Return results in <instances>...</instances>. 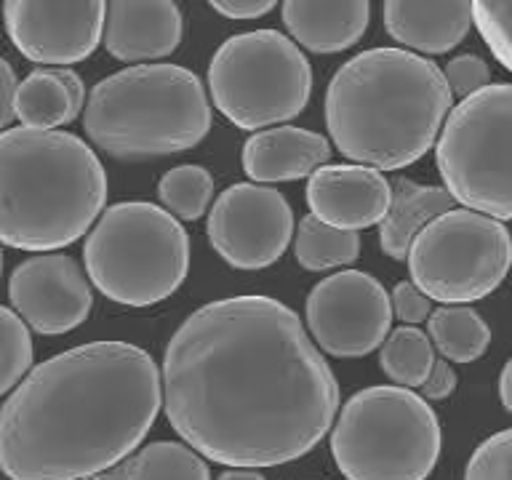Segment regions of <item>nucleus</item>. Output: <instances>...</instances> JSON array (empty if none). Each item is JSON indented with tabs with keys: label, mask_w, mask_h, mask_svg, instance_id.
<instances>
[{
	"label": "nucleus",
	"mask_w": 512,
	"mask_h": 480,
	"mask_svg": "<svg viewBox=\"0 0 512 480\" xmlns=\"http://www.w3.org/2000/svg\"><path fill=\"white\" fill-rule=\"evenodd\" d=\"M456 382H459V379H456L454 366H451L448 360H435V366H432L427 382H424L419 390H422L424 400H446L448 395H454Z\"/></svg>",
	"instance_id": "473e14b6"
},
{
	"label": "nucleus",
	"mask_w": 512,
	"mask_h": 480,
	"mask_svg": "<svg viewBox=\"0 0 512 480\" xmlns=\"http://www.w3.org/2000/svg\"><path fill=\"white\" fill-rule=\"evenodd\" d=\"M14 115L24 128L59 131V126H70L80 112L75 110L70 91L59 78V70L43 67V70H32L19 83Z\"/></svg>",
	"instance_id": "412c9836"
},
{
	"label": "nucleus",
	"mask_w": 512,
	"mask_h": 480,
	"mask_svg": "<svg viewBox=\"0 0 512 480\" xmlns=\"http://www.w3.org/2000/svg\"><path fill=\"white\" fill-rule=\"evenodd\" d=\"M304 320L318 350L334 358H363L390 336V294L363 270L334 272L312 286Z\"/></svg>",
	"instance_id": "9b49d317"
},
{
	"label": "nucleus",
	"mask_w": 512,
	"mask_h": 480,
	"mask_svg": "<svg viewBox=\"0 0 512 480\" xmlns=\"http://www.w3.org/2000/svg\"><path fill=\"white\" fill-rule=\"evenodd\" d=\"M432 347L448 363H472L491 344V328L472 307H438L427 320Z\"/></svg>",
	"instance_id": "4be33fe9"
},
{
	"label": "nucleus",
	"mask_w": 512,
	"mask_h": 480,
	"mask_svg": "<svg viewBox=\"0 0 512 480\" xmlns=\"http://www.w3.org/2000/svg\"><path fill=\"white\" fill-rule=\"evenodd\" d=\"M406 262L411 283L430 302L467 307L502 286L512 267V235L491 216L451 208L416 235Z\"/></svg>",
	"instance_id": "9d476101"
},
{
	"label": "nucleus",
	"mask_w": 512,
	"mask_h": 480,
	"mask_svg": "<svg viewBox=\"0 0 512 480\" xmlns=\"http://www.w3.org/2000/svg\"><path fill=\"white\" fill-rule=\"evenodd\" d=\"M275 3L270 0H211V11L224 19H235V22H246V19H259V16L270 14Z\"/></svg>",
	"instance_id": "2f4dec72"
},
{
	"label": "nucleus",
	"mask_w": 512,
	"mask_h": 480,
	"mask_svg": "<svg viewBox=\"0 0 512 480\" xmlns=\"http://www.w3.org/2000/svg\"><path fill=\"white\" fill-rule=\"evenodd\" d=\"M216 480H267L259 470H227Z\"/></svg>",
	"instance_id": "e433bc0d"
},
{
	"label": "nucleus",
	"mask_w": 512,
	"mask_h": 480,
	"mask_svg": "<svg viewBox=\"0 0 512 480\" xmlns=\"http://www.w3.org/2000/svg\"><path fill=\"white\" fill-rule=\"evenodd\" d=\"M440 443L430 403L395 384L355 392L331 427V456L347 480H427Z\"/></svg>",
	"instance_id": "0eeeda50"
},
{
	"label": "nucleus",
	"mask_w": 512,
	"mask_h": 480,
	"mask_svg": "<svg viewBox=\"0 0 512 480\" xmlns=\"http://www.w3.org/2000/svg\"><path fill=\"white\" fill-rule=\"evenodd\" d=\"M158 198L174 219L198 222L214 200V176L195 163L176 166L160 176Z\"/></svg>",
	"instance_id": "a878e982"
},
{
	"label": "nucleus",
	"mask_w": 512,
	"mask_h": 480,
	"mask_svg": "<svg viewBox=\"0 0 512 480\" xmlns=\"http://www.w3.org/2000/svg\"><path fill=\"white\" fill-rule=\"evenodd\" d=\"M128 480H211L206 459L187 443L155 440L123 459Z\"/></svg>",
	"instance_id": "393cba45"
},
{
	"label": "nucleus",
	"mask_w": 512,
	"mask_h": 480,
	"mask_svg": "<svg viewBox=\"0 0 512 480\" xmlns=\"http://www.w3.org/2000/svg\"><path fill=\"white\" fill-rule=\"evenodd\" d=\"M208 243L235 270H264L286 254L294 238V211L283 192L240 182L219 192L208 208Z\"/></svg>",
	"instance_id": "f8f14e48"
},
{
	"label": "nucleus",
	"mask_w": 512,
	"mask_h": 480,
	"mask_svg": "<svg viewBox=\"0 0 512 480\" xmlns=\"http://www.w3.org/2000/svg\"><path fill=\"white\" fill-rule=\"evenodd\" d=\"M107 171L70 131L6 128L0 134V243L54 254L96 224Z\"/></svg>",
	"instance_id": "20e7f679"
},
{
	"label": "nucleus",
	"mask_w": 512,
	"mask_h": 480,
	"mask_svg": "<svg viewBox=\"0 0 512 480\" xmlns=\"http://www.w3.org/2000/svg\"><path fill=\"white\" fill-rule=\"evenodd\" d=\"M182 32L184 19L174 0H112L102 46L120 62H155L174 54Z\"/></svg>",
	"instance_id": "dca6fc26"
},
{
	"label": "nucleus",
	"mask_w": 512,
	"mask_h": 480,
	"mask_svg": "<svg viewBox=\"0 0 512 480\" xmlns=\"http://www.w3.org/2000/svg\"><path fill=\"white\" fill-rule=\"evenodd\" d=\"M384 30L411 54H448L467 38L472 3H414L387 0L382 6Z\"/></svg>",
	"instance_id": "6ab92c4d"
},
{
	"label": "nucleus",
	"mask_w": 512,
	"mask_h": 480,
	"mask_svg": "<svg viewBox=\"0 0 512 480\" xmlns=\"http://www.w3.org/2000/svg\"><path fill=\"white\" fill-rule=\"evenodd\" d=\"M86 275L110 302L150 307L171 294L190 270V235L166 208L144 200L115 203L83 243Z\"/></svg>",
	"instance_id": "423d86ee"
},
{
	"label": "nucleus",
	"mask_w": 512,
	"mask_h": 480,
	"mask_svg": "<svg viewBox=\"0 0 512 480\" xmlns=\"http://www.w3.org/2000/svg\"><path fill=\"white\" fill-rule=\"evenodd\" d=\"M0 275H3V251H0Z\"/></svg>",
	"instance_id": "58836bf2"
},
{
	"label": "nucleus",
	"mask_w": 512,
	"mask_h": 480,
	"mask_svg": "<svg viewBox=\"0 0 512 480\" xmlns=\"http://www.w3.org/2000/svg\"><path fill=\"white\" fill-rule=\"evenodd\" d=\"M435 163L454 203L512 219V83H491L448 112Z\"/></svg>",
	"instance_id": "1a4fd4ad"
},
{
	"label": "nucleus",
	"mask_w": 512,
	"mask_h": 480,
	"mask_svg": "<svg viewBox=\"0 0 512 480\" xmlns=\"http://www.w3.org/2000/svg\"><path fill=\"white\" fill-rule=\"evenodd\" d=\"M8 299L27 328L43 336L67 334L94 310V294L80 264L67 254H38L16 264Z\"/></svg>",
	"instance_id": "4468645a"
},
{
	"label": "nucleus",
	"mask_w": 512,
	"mask_h": 480,
	"mask_svg": "<svg viewBox=\"0 0 512 480\" xmlns=\"http://www.w3.org/2000/svg\"><path fill=\"white\" fill-rule=\"evenodd\" d=\"M390 302L392 315H398V320H403V326H416V323H422L432 315L430 299L411 280H403V283L392 288Z\"/></svg>",
	"instance_id": "7c9ffc66"
},
{
	"label": "nucleus",
	"mask_w": 512,
	"mask_h": 480,
	"mask_svg": "<svg viewBox=\"0 0 512 480\" xmlns=\"http://www.w3.org/2000/svg\"><path fill=\"white\" fill-rule=\"evenodd\" d=\"M331 142L299 126H272L256 131L243 144V171L254 184L296 182L312 176L331 160Z\"/></svg>",
	"instance_id": "f3484780"
},
{
	"label": "nucleus",
	"mask_w": 512,
	"mask_h": 480,
	"mask_svg": "<svg viewBox=\"0 0 512 480\" xmlns=\"http://www.w3.org/2000/svg\"><path fill=\"white\" fill-rule=\"evenodd\" d=\"M107 3L102 0H8L3 24L16 51L54 70L83 62L104 35Z\"/></svg>",
	"instance_id": "ddd939ff"
},
{
	"label": "nucleus",
	"mask_w": 512,
	"mask_h": 480,
	"mask_svg": "<svg viewBox=\"0 0 512 480\" xmlns=\"http://www.w3.org/2000/svg\"><path fill=\"white\" fill-rule=\"evenodd\" d=\"M392 203V184L382 171L358 163H328L307 182V206L318 222L344 232L382 224Z\"/></svg>",
	"instance_id": "2eb2a0df"
},
{
	"label": "nucleus",
	"mask_w": 512,
	"mask_h": 480,
	"mask_svg": "<svg viewBox=\"0 0 512 480\" xmlns=\"http://www.w3.org/2000/svg\"><path fill=\"white\" fill-rule=\"evenodd\" d=\"M83 128L110 158H166L206 139L211 102L187 67L134 64L91 88Z\"/></svg>",
	"instance_id": "39448f33"
},
{
	"label": "nucleus",
	"mask_w": 512,
	"mask_h": 480,
	"mask_svg": "<svg viewBox=\"0 0 512 480\" xmlns=\"http://www.w3.org/2000/svg\"><path fill=\"white\" fill-rule=\"evenodd\" d=\"M443 78H446L448 88H451V96H459V99H467V96L478 94L486 86H491V70L475 54L454 56L443 67Z\"/></svg>",
	"instance_id": "c756f323"
},
{
	"label": "nucleus",
	"mask_w": 512,
	"mask_h": 480,
	"mask_svg": "<svg viewBox=\"0 0 512 480\" xmlns=\"http://www.w3.org/2000/svg\"><path fill=\"white\" fill-rule=\"evenodd\" d=\"M464 480H512V430L496 432L472 451Z\"/></svg>",
	"instance_id": "c85d7f7f"
},
{
	"label": "nucleus",
	"mask_w": 512,
	"mask_h": 480,
	"mask_svg": "<svg viewBox=\"0 0 512 480\" xmlns=\"http://www.w3.org/2000/svg\"><path fill=\"white\" fill-rule=\"evenodd\" d=\"M163 408L160 368L128 342H91L43 360L0 406L8 480H88L142 446Z\"/></svg>",
	"instance_id": "f03ea898"
},
{
	"label": "nucleus",
	"mask_w": 512,
	"mask_h": 480,
	"mask_svg": "<svg viewBox=\"0 0 512 480\" xmlns=\"http://www.w3.org/2000/svg\"><path fill=\"white\" fill-rule=\"evenodd\" d=\"M435 347L430 336L416 326H400L390 331L379 350V368L395 387L411 390L422 387L435 366Z\"/></svg>",
	"instance_id": "b1692460"
},
{
	"label": "nucleus",
	"mask_w": 512,
	"mask_h": 480,
	"mask_svg": "<svg viewBox=\"0 0 512 480\" xmlns=\"http://www.w3.org/2000/svg\"><path fill=\"white\" fill-rule=\"evenodd\" d=\"M390 184L392 203L384 222L379 224V246L395 262H406L416 235L438 216L448 214L454 208V198L448 195L446 187L411 182L406 176H398Z\"/></svg>",
	"instance_id": "aec40b11"
},
{
	"label": "nucleus",
	"mask_w": 512,
	"mask_h": 480,
	"mask_svg": "<svg viewBox=\"0 0 512 480\" xmlns=\"http://www.w3.org/2000/svg\"><path fill=\"white\" fill-rule=\"evenodd\" d=\"M88 480H128L126 475V467H123V462L115 464V467H110V470L99 472V475H94V478Z\"/></svg>",
	"instance_id": "4c0bfd02"
},
{
	"label": "nucleus",
	"mask_w": 512,
	"mask_h": 480,
	"mask_svg": "<svg viewBox=\"0 0 512 480\" xmlns=\"http://www.w3.org/2000/svg\"><path fill=\"white\" fill-rule=\"evenodd\" d=\"M294 256L310 272L347 267L360 256V235L328 227L307 214L294 232Z\"/></svg>",
	"instance_id": "5701e85b"
},
{
	"label": "nucleus",
	"mask_w": 512,
	"mask_h": 480,
	"mask_svg": "<svg viewBox=\"0 0 512 480\" xmlns=\"http://www.w3.org/2000/svg\"><path fill=\"white\" fill-rule=\"evenodd\" d=\"M472 24L478 27L491 54L504 64V70L512 72V3H472Z\"/></svg>",
	"instance_id": "cd10ccee"
},
{
	"label": "nucleus",
	"mask_w": 512,
	"mask_h": 480,
	"mask_svg": "<svg viewBox=\"0 0 512 480\" xmlns=\"http://www.w3.org/2000/svg\"><path fill=\"white\" fill-rule=\"evenodd\" d=\"M454 110L443 70L406 48H368L334 72L326 91V128L344 158L398 171L438 144Z\"/></svg>",
	"instance_id": "7ed1b4c3"
},
{
	"label": "nucleus",
	"mask_w": 512,
	"mask_h": 480,
	"mask_svg": "<svg viewBox=\"0 0 512 480\" xmlns=\"http://www.w3.org/2000/svg\"><path fill=\"white\" fill-rule=\"evenodd\" d=\"M16 88H19V80H16L14 67L0 56V134L11 126L16 104Z\"/></svg>",
	"instance_id": "72a5a7b5"
},
{
	"label": "nucleus",
	"mask_w": 512,
	"mask_h": 480,
	"mask_svg": "<svg viewBox=\"0 0 512 480\" xmlns=\"http://www.w3.org/2000/svg\"><path fill=\"white\" fill-rule=\"evenodd\" d=\"M208 94L243 131L283 126L302 115L312 94V67L302 48L278 30L232 35L208 64Z\"/></svg>",
	"instance_id": "6e6552de"
},
{
	"label": "nucleus",
	"mask_w": 512,
	"mask_h": 480,
	"mask_svg": "<svg viewBox=\"0 0 512 480\" xmlns=\"http://www.w3.org/2000/svg\"><path fill=\"white\" fill-rule=\"evenodd\" d=\"M280 16L296 46L312 54H339L366 35L371 6L366 0H288Z\"/></svg>",
	"instance_id": "a211bd4d"
},
{
	"label": "nucleus",
	"mask_w": 512,
	"mask_h": 480,
	"mask_svg": "<svg viewBox=\"0 0 512 480\" xmlns=\"http://www.w3.org/2000/svg\"><path fill=\"white\" fill-rule=\"evenodd\" d=\"M59 78L64 80V86H67V91H70L75 110H78V112L86 110V102H88L86 86H83V80H80L78 72L70 70V67H59Z\"/></svg>",
	"instance_id": "f704fd0d"
},
{
	"label": "nucleus",
	"mask_w": 512,
	"mask_h": 480,
	"mask_svg": "<svg viewBox=\"0 0 512 480\" xmlns=\"http://www.w3.org/2000/svg\"><path fill=\"white\" fill-rule=\"evenodd\" d=\"M163 411L203 459L232 470L310 454L339 414V384L288 304L227 296L176 328L160 368Z\"/></svg>",
	"instance_id": "f257e3e1"
},
{
	"label": "nucleus",
	"mask_w": 512,
	"mask_h": 480,
	"mask_svg": "<svg viewBox=\"0 0 512 480\" xmlns=\"http://www.w3.org/2000/svg\"><path fill=\"white\" fill-rule=\"evenodd\" d=\"M499 398H502L504 411L512 414V358L507 360V366L502 368V376H499Z\"/></svg>",
	"instance_id": "c9c22d12"
},
{
	"label": "nucleus",
	"mask_w": 512,
	"mask_h": 480,
	"mask_svg": "<svg viewBox=\"0 0 512 480\" xmlns=\"http://www.w3.org/2000/svg\"><path fill=\"white\" fill-rule=\"evenodd\" d=\"M30 328L14 310L0 304V395L16 390L22 379L32 371Z\"/></svg>",
	"instance_id": "bb28decb"
}]
</instances>
